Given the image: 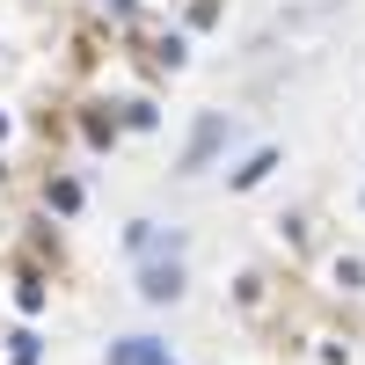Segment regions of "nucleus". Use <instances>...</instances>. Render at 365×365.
Wrapping results in <instances>:
<instances>
[{"label":"nucleus","mask_w":365,"mask_h":365,"mask_svg":"<svg viewBox=\"0 0 365 365\" xmlns=\"http://www.w3.org/2000/svg\"><path fill=\"white\" fill-rule=\"evenodd\" d=\"M139 292L154 299V307H161V299H182V263H175V256H168V263H146V270H139Z\"/></svg>","instance_id":"f257e3e1"},{"label":"nucleus","mask_w":365,"mask_h":365,"mask_svg":"<svg viewBox=\"0 0 365 365\" xmlns=\"http://www.w3.org/2000/svg\"><path fill=\"white\" fill-rule=\"evenodd\" d=\"M220 139H227V117H220V110H212V117H197V139L182 146V175H197V168H205V154H212Z\"/></svg>","instance_id":"f03ea898"},{"label":"nucleus","mask_w":365,"mask_h":365,"mask_svg":"<svg viewBox=\"0 0 365 365\" xmlns=\"http://www.w3.org/2000/svg\"><path fill=\"white\" fill-rule=\"evenodd\" d=\"M81 197H88V190H81V175H44V205L58 212V220H73Z\"/></svg>","instance_id":"7ed1b4c3"},{"label":"nucleus","mask_w":365,"mask_h":365,"mask_svg":"<svg viewBox=\"0 0 365 365\" xmlns=\"http://www.w3.org/2000/svg\"><path fill=\"white\" fill-rule=\"evenodd\" d=\"M270 168H278V146H256V154H249V161H241V168L227 175V190H256V182H263Z\"/></svg>","instance_id":"20e7f679"},{"label":"nucleus","mask_w":365,"mask_h":365,"mask_svg":"<svg viewBox=\"0 0 365 365\" xmlns=\"http://www.w3.org/2000/svg\"><path fill=\"white\" fill-rule=\"evenodd\" d=\"M161 358H168V344H154V336H125L110 351V365H161Z\"/></svg>","instance_id":"39448f33"},{"label":"nucleus","mask_w":365,"mask_h":365,"mask_svg":"<svg viewBox=\"0 0 365 365\" xmlns=\"http://www.w3.org/2000/svg\"><path fill=\"white\" fill-rule=\"evenodd\" d=\"M329 278H336L344 292H365V256H336V263H329Z\"/></svg>","instance_id":"423d86ee"},{"label":"nucleus","mask_w":365,"mask_h":365,"mask_svg":"<svg viewBox=\"0 0 365 365\" xmlns=\"http://www.w3.org/2000/svg\"><path fill=\"white\" fill-rule=\"evenodd\" d=\"M8 351H15V365H37L44 336H37V329H15V336H8Z\"/></svg>","instance_id":"0eeeda50"},{"label":"nucleus","mask_w":365,"mask_h":365,"mask_svg":"<svg viewBox=\"0 0 365 365\" xmlns=\"http://www.w3.org/2000/svg\"><path fill=\"white\" fill-rule=\"evenodd\" d=\"M0 139H8V110H0Z\"/></svg>","instance_id":"6e6552de"},{"label":"nucleus","mask_w":365,"mask_h":365,"mask_svg":"<svg viewBox=\"0 0 365 365\" xmlns=\"http://www.w3.org/2000/svg\"><path fill=\"white\" fill-rule=\"evenodd\" d=\"M0 190H8V175H0Z\"/></svg>","instance_id":"1a4fd4ad"},{"label":"nucleus","mask_w":365,"mask_h":365,"mask_svg":"<svg viewBox=\"0 0 365 365\" xmlns=\"http://www.w3.org/2000/svg\"><path fill=\"white\" fill-rule=\"evenodd\" d=\"M161 365H175V358H161Z\"/></svg>","instance_id":"9d476101"}]
</instances>
